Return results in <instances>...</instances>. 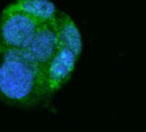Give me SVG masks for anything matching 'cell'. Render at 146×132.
Returning <instances> with one entry per match:
<instances>
[{
    "instance_id": "6da1fadb",
    "label": "cell",
    "mask_w": 146,
    "mask_h": 132,
    "mask_svg": "<svg viewBox=\"0 0 146 132\" xmlns=\"http://www.w3.org/2000/svg\"><path fill=\"white\" fill-rule=\"evenodd\" d=\"M49 99L43 70L25 50L0 45V100L10 105L30 108Z\"/></svg>"
},
{
    "instance_id": "7a4b0ae2",
    "label": "cell",
    "mask_w": 146,
    "mask_h": 132,
    "mask_svg": "<svg viewBox=\"0 0 146 132\" xmlns=\"http://www.w3.org/2000/svg\"><path fill=\"white\" fill-rule=\"evenodd\" d=\"M41 26L36 20L12 4L7 5L0 16V45L4 47L25 50Z\"/></svg>"
},
{
    "instance_id": "3957f363",
    "label": "cell",
    "mask_w": 146,
    "mask_h": 132,
    "mask_svg": "<svg viewBox=\"0 0 146 132\" xmlns=\"http://www.w3.org/2000/svg\"><path fill=\"white\" fill-rule=\"evenodd\" d=\"M60 50V41L56 28V20L52 23H43L38 27L31 42L25 49L26 54L42 70H45L49 62Z\"/></svg>"
},
{
    "instance_id": "277c9868",
    "label": "cell",
    "mask_w": 146,
    "mask_h": 132,
    "mask_svg": "<svg viewBox=\"0 0 146 132\" xmlns=\"http://www.w3.org/2000/svg\"><path fill=\"white\" fill-rule=\"evenodd\" d=\"M77 58L78 57L72 51L60 47L58 53L49 62L46 69L43 70V74H45L47 93L50 95V97L69 81L70 76L74 72Z\"/></svg>"
},
{
    "instance_id": "5b68a950",
    "label": "cell",
    "mask_w": 146,
    "mask_h": 132,
    "mask_svg": "<svg viewBox=\"0 0 146 132\" xmlns=\"http://www.w3.org/2000/svg\"><path fill=\"white\" fill-rule=\"evenodd\" d=\"M56 28H57V35L60 41V47L66 49L80 57L83 51V39L72 18L64 12L58 14L56 18Z\"/></svg>"
},
{
    "instance_id": "8992f818",
    "label": "cell",
    "mask_w": 146,
    "mask_h": 132,
    "mask_svg": "<svg viewBox=\"0 0 146 132\" xmlns=\"http://www.w3.org/2000/svg\"><path fill=\"white\" fill-rule=\"evenodd\" d=\"M12 5L16 10L22 11L23 14L33 18L39 24L52 23L56 20L58 15L54 3L47 0H18L12 3Z\"/></svg>"
}]
</instances>
